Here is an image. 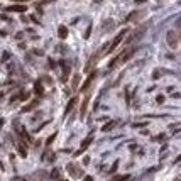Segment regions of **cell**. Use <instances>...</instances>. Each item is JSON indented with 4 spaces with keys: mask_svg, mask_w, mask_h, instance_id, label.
Masks as SVG:
<instances>
[{
    "mask_svg": "<svg viewBox=\"0 0 181 181\" xmlns=\"http://www.w3.org/2000/svg\"><path fill=\"white\" fill-rule=\"evenodd\" d=\"M88 102H90V95H87V97H85V100H83V105H81V113H80L81 117H85V113H87V109H88Z\"/></svg>",
    "mask_w": 181,
    "mask_h": 181,
    "instance_id": "7",
    "label": "cell"
},
{
    "mask_svg": "<svg viewBox=\"0 0 181 181\" xmlns=\"http://www.w3.org/2000/svg\"><path fill=\"white\" fill-rule=\"evenodd\" d=\"M113 127H115V122H109L107 125H103V129H102V131H103V132H109L110 129H113Z\"/></svg>",
    "mask_w": 181,
    "mask_h": 181,
    "instance_id": "12",
    "label": "cell"
},
{
    "mask_svg": "<svg viewBox=\"0 0 181 181\" xmlns=\"http://www.w3.org/2000/svg\"><path fill=\"white\" fill-rule=\"evenodd\" d=\"M166 42L171 49H176L178 44H179V34L176 31H168L166 32Z\"/></svg>",
    "mask_w": 181,
    "mask_h": 181,
    "instance_id": "1",
    "label": "cell"
},
{
    "mask_svg": "<svg viewBox=\"0 0 181 181\" xmlns=\"http://www.w3.org/2000/svg\"><path fill=\"white\" fill-rule=\"evenodd\" d=\"M36 105H37V102H31L29 105H25L24 109H22V112H29V110H32V109H34V107H36Z\"/></svg>",
    "mask_w": 181,
    "mask_h": 181,
    "instance_id": "11",
    "label": "cell"
},
{
    "mask_svg": "<svg viewBox=\"0 0 181 181\" xmlns=\"http://www.w3.org/2000/svg\"><path fill=\"white\" fill-rule=\"evenodd\" d=\"M54 137H56V134H53V135H51V137H49V139H47V141H46V144H47V146H49V144H51V142L54 141Z\"/></svg>",
    "mask_w": 181,
    "mask_h": 181,
    "instance_id": "15",
    "label": "cell"
},
{
    "mask_svg": "<svg viewBox=\"0 0 181 181\" xmlns=\"http://www.w3.org/2000/svg\"><path fill=\"white\" fill-rule=\"evenodd\" d=\"M25 5H12V7H7L9 12H25Z\"/></svg>",
    "mask_w": 181,
    "mask_h": 181,
    "instance_id": "6",
    "label": "cell"
},
{
    "mask_svg": "<svg viewBox=\"0 0 181 181\" xmlns=\"http://www.w3.org/2000/svg\"><path fill=\"white\" fill-rule=\"evenodd\" d=\"M129 179V174H124V176H115L112 181H127Z\"/></svg>",
    "mask_w": 181,
    "mask_h": 181,
    "instance_id": "13",
    "label": "cell"
},
{
    "mask_svg": "<svg viewBox=\"0 0 181 181\" xmlns=\"http://www.w3.org/2000/svg\"><path fill=\"white\" fill-rule=\"evenodd\" d=\"M93 80H95V73H91V75L90 76H88V78H87V80H85V83H83V87H81V90H88V87H90V85L91 83H93Z\"/></svg>",
    "mask_w": 181,
    "mask_h": 181,
    "instance_id": "5",
    "label": "cell"
},
{
    "mask_svg": "<svg viewBox=\"0 0 181 181\" xmlns=\"http://www.w3.org/2000/svg\"><path fill=\"white\" fill-rule=\"evenodd\" d=\"M19 154H20L22 157H25V156H27V151H25L24 142H19Z\"/></svg>",
    "mask_w": 181,
    "mask_h": 181,
    "instance_id": "9",
    "label": "cell"
},
{
    "mask_svg": "<svg viewBox=\"0 0 181 181\" xmlns=\"http://www.w3.org/2000/svg\"><path fill=\"white\" fill-rule=\"evenodd\" d=\"M58 34H59V37H61V39H65V37L68 36V29H66L65 25H61V27H59V31H58Z\"/></svg>",
    "mask_w": 181,
    "mask_h": 181,
    "instance_id": "10",
    "label": "cell"
},
{
    "mask_svg": "<svg viewBox=\"0 0 181 181\" xmlns=\"http://www.w3.org/2000/svg\"><path fill=\"white\" fill-rule=\"evenodd\" d=\"M78 81H80V76L75 75V76H73V87H75V88H76V85H78Z\"/></svg>",
    "mask_w": 181,
    "mask_h": 181,
    "instance_id": "14",
    "label": "cell"
},
{
    "mask_svg": "<svg viewBox=\"0 0 181 181\" xmlns=\"http://www.w3.org/2000/svg\"><path fill=\"white\" fill-rule=\"evenodd\" d=\"M2 125H4V120H2V119H0V127H2Z\"/></svg>",
    "mask_w": 181,
    "mask_h": 181,
    "instance_id": "18",
    "label": "cell"
},
{
    "mask_svg": "<svg viewBox=\"0 0 181 181\" xmlns=\"http://www.w3.org/2000/svg\"><path fill=\"white\" fill-rule=\"evenodd\" d=\"M76 105V98H71V100L68 102V105H66V110H65V115H68L69 112L73 110V107Z\"/></svg>",
    "mask_w": 181,
    "mask_h": 181,
    "instance_id": "8",
    "label": "cell"
},
{
    "mask_svg": "<svg viewBox=\"0 0 181 181\" xmlns=\"http://www.w3.org/2000/svg\"><path fill=\"white\" fill-rule=\"evenodd\" d=\"M125 34H127V29H124V31H120V32H119V34H117V36H115V39H113V42H112V44H110V46H109V54H112V51L115 49V47L119 46L120 42H122V39H124V37H125Z\"/></svg>",
    "mask_w": 181,
    "mask_h": 181,
    "instance_id": "2",
    "label": "cell"
},
{
    "mask_svg": "<svg viewBox=\"0 0 181 181\" xmlns=\"http://www.w3.org/2000/svg\"><path fill=\"white\" fill-rule=\"evenodd\" d=\"M83 181H93V178H91V176H85Z\"/></svg>",
    "mask_w": 181,
    "mask_h": 181,
    "instance_id": "17",
    "label": "cell"
},
{
    "mask_svg": "<svg viewBox=\"0 0 181 181\" xmlns=\"http://www.w3.org/2000/svg\"><path fill=\"white\" fill-rule=\"evenodd\" d=\"M91 141H93V135H88V137H87V139H85V141H83V142H81V149H80V151H78V152H76V154H81V152H83V151H85V149H87V147H88V146H90V144H91Z\"/></svg>",
    "mask_w": 181,
    "mask_h": 181,
    "instance_id": "4",
    "label": "cell"
},
{
    "mask_svg": "<svg viewBox=\"0 0 181 181\" xmlns=\"http://www.w3.org/2000/svg\"><path fill=\"white\" fill-rule=\"evenodd\" d=\"M34 93H36L37 97H42V95H44V88H42V83H41L39 80H37L36 83H34Z\"/></svg>",
    "mask_w": 181,
    "mask_h": 181,
    "instance_id": "3",
    "label": "cell"
},
{
    "mask_svg": "<svg viewBox=\"0 0 181 181\" xmlns=\"http://www.w3.org/2000/svg\"><path fill=\"white\" fill-rule=\"evenodd\" d=\"M58 176H59V171H58V169H54V171H53V174H51V178H54V179H56Z\"/></svg>",
    "mask_w": 181,
    "mask_h": 181,
    "instance_id": "16",
    "label": "cell"
}]
</instances>
